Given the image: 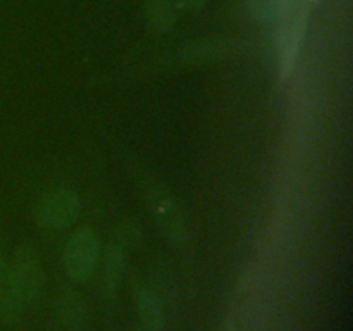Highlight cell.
<instances>
[{"label":"cell","mask_w":353,"mask_h":331,"mask_svg":"<svg viewBox=\"0 0 353 331\" xmlns=\"http://www.w3.org/2000/svg\"><path fill=\"white\" fill-rule=\"evenodd\" d=\"M148 210L155 224L172 245H185L190 238V228L181 207L178 205L171 193L159 185H148L145 190Z\"/></svg>","instance_id":"obj_1"},{"label":"cell","mask_w":353,"mask_h":331,"mask_svg":"<svg viewBox=\"0 0 353 331\" xmlns=\"http://www.w3.org/2000/svg\"><path fill=\"white\" fill-rule=\"evenodd\" d=\"M102 243L95 230L85 226L69 237L64 248V265L72 281L83 283L93 274L99 264Z\"/></svg>","instance_id":"obj_2"},{"label":"cell","mask_w":353,"mask_h":331,"mask_svg":"<svg viewBox=\"0 0 353 331\" xmlns=\"http://www.w3.org/2000/svg\"><path fill=\"white\" fill-rule=\"evenodd\" d=\"M81 199L74 190L55 188L38 200L34 207V219L41 228L61 230L74 223L81 214Z\"/></svg>","instance_id":"obj_3"},{"label":"cell","mask_w":353,"mask_h":331,"mask_svg":"<svg viewBox=\"0 0 353 331\" xmlns=\"http://www.w3.org/2000/svg\"><path fill=\"white\" fill-rule=\"evenodd\" d=\"M10 269L24 305L38 302L43 295L45 274L38 254L30 243H23L17 248Z\"/></svg>","instance_id":"obj_4"},{"label":"cell","mask_w":353,"mask_h":331,"mask_svg":"<svg viewBox=\"0 0 353 331\" xmlns=\"http://www.w3.org/2000/svg\"><path fill=\"white\" fill-rule=\"evenodd\" d=\"M140 226L137 223H128L114 234L109 243L105 262H103V290L107 295H114L119 286L121 278L126 268L128 248L134 247L140 241Z\"/></svg>","instance_id":"obj_5"},{"label":"cell","mask_w":353,"mask_h":331,"mask_svg":"<svg viewBox=\"0 0 353 331\" xmlns=\"http://www.w3.org/2000/svg\"><path fill=\"white\" fill-rule=\"evenodd\" d=\"M307 16L303 10L292 14L279 23L278 31V59L283 76H290L299 59L300 47L305 37Z\"/></svg>","instance_id":"obj_6"},{"label":"cell","mask_w":353,"mask_h":331,"mask_svg":"<svg viewBox=\"0 0 353 331\" xmlns=\"http://www.w3.org/2000/svg\"><path fill=\"white\" fill-rule=\"evenodd\" d=\"M231 52L228 38L205 37L183 43L176 52V59L183 66H205L226 59Z\"/></svg>","instance_id":"obj_7"},{"label":"cell","mask_w":353,"mask_h":331,"mask_svg":"<svg viewBox=\"0 0 353 331\" xmlns=\"http://www.w3.org/2000/svg\"><path fill=\"white\" fill-rule=\"evenodd\" d=\"M57 317L62 330L65 331H86L90 321L88 307L81 295L72 290H65L57 300Z\"/></svg>","instance_id":"obj_8"},{"label":"cell","mask_w":353,"mask_h":331,"mask_svg":"<svg viewBox=\"0 0 353 331\" xmlns=\"http://www.w3.org/2000/svg\"><path fill=\"white\" fill-rule=\"evenodd\" d=\"M24 302L19 295L12 269L6 261H0V319L16 321L23 312Z\"/></svg>","instance_id":"obj_9"},{"label":"cell","mask_w":353,"mask_h":331,"mask_svg":"<svg viewBox=\"0 0 353 331\" xmlns=\"http://www.w3.org/2000/svg\"><path fill=\"white\" fill-rule=\"evenodd\" d=\"M145 23L155 34H165L178 24L181 12L172 0H147L143 7Z\"/></svg>","instance_id":"obj_10"},{"label":"cell","mask_w":353,"mask_h":331,"mask_svg":"<svg viewBox=\"0 0 353 331\" xmlns=\"http://www.w3.org/2000/svg\"><path fill=\"white\" fill-rule=\"evenodd\" d=\"M137 310L140 316V326L164 328V305L154 292L147 286L137 290Z\"/></svg>","instance_id":"obj_11"},{"label":"cell","mask_w":353,"mask_h":331,"mask_svg":"<svg viewBox=\"0 0 353 331\" xmlns=\"http://www.w3.org/2000/svg\"><path fill=\"white\" fill-rule=\"evenodd\" d=\"M174 288L176 286H174V276H172V272L169 271V269L159 265L154 272V290H152V292L157 295V299L161 300L162 305H164V302H168V300L172 299V295H174L176 292Z\"/></svg>","instance_id":"obj_12"},{"label":"cell","mask_w":353,"mask_h":331,"mask_svg":"<svg viewBox=\"0 0 353 331\" xmlns=\"http://www.w3.org/2000/svg\"><path fill=\"white\" fill-rule=\"evenodd\" d=\"M210 0H172L176 7H178L179 12H202L207 6H209Z\"/></svg>","instance_id":"obj_13"},{"label":"cell","mask_w":353,"mask_h":331,"mask_svg":"<svg viewBox=\"0 0 353 331\" xmlns=\"http://www.w3.org/2000/svg\"><path fill=\"white\" fill-rule=\"evenodd\" d=\"M138 331H164V328H150V326H138Z\"/></svg>","instance_id":"obj_14"}]
</instances>
